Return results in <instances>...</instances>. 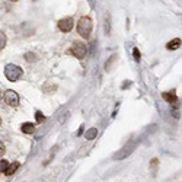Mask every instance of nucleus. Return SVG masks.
I'll use <instances>...</instances> for the list:
<instances>
[{
	"label": "nucleus",
	"mask_w": 182,
	"mask_h": 182,
	"mask_svg": "<svg viewBox=\"0 0 182 182\" xmlns=\"http://www.w3.org/2000/svg\"><path fill=\"white\" fill-rule=\"evenodd\" d=\"M163 99L170 102V104H175L176 101H178V96H176L175 91H170V92H165V93H163Z\"/></svg>",
	"instance_id": "obj_7"
},
{
	"label": "nucleus",
	"mask_w": 182,
	"mask_h": 182,
	"mask_svg": "<svg viewBox=\"0 0 182 182\" xmlns=\"http://www.w3.org/2000/svg\"><path fill=\"white\" fill-rule=\"evenodd\" d=\"M22 69L16 64H6L5 66V76H6L10 82H16L22 77Z\"/></svg>",
	"instance_id": "obj_2"
},
{
	"label": "nucleus",
	"mask_w": 182,
	"mask_h": 182,
	"mask_svg": "<svg viewBox=\"0 0 182 182\" xmlns=\"http://www.w3.org/2000/svg\"><path fill=\"white\" fill-rule=\"evenodd\" d=\"M18 168H19V163H18V162L9 163V166H7V169L5 170V173H6L7 176H10V175H13V173L18 170Z\"/></svg>",
	"instance_id": "obj_9"
},
{
	"label": "nucleus",
	"mask_w": 182,
	"mask_h": 182,
	"mask_svg": "<svg viewBox=\"0 0 182 182\" xmlns=\"http://www.w3.org/2000/svg\"><path fill=\"white\" fill-rule=\"evenodd\" d=\"M179 47H181V38H175L166 44V48H168V50H176V48H179Z\"/></svg>",
	"instance_id": "obj_10"
},
{
	"label": "nucleus",
	"mask_w": 182,
	"mask_h": 182,
	"mask_svg": "<svg viewBox=\"0 0 182 182\" xmlns=\"http://www.w3.org/2000/svg\"><path fill=\"white\" fill-rule=\"evenodd\" d=\"M133 52H134V60H136V61H140V52H138V50H137V48H133Z\"/></svg>",
	"instance_id": "obj_16"
},
{
	"label": "nucleus",
	"mask_w": 182,
	"mask_h": 182,
	"mask_svg": "<svg viewBox=\"0 0 182 182\" xmlns=\"http://www.w3.org/2000/svg\"><path fill=\"white\" fill-rule=\"evenodd\" d=\"M59 28H60V31H63V32H69V31H72L73 29V19L72 18L61 19L59 22Z\"/></svg>",
	"instance_id": "obj_6"
},
{
	"label": "nucleus",
	"mask_w": 182,
	"mask_h": 182,
	"mask_svg": "<svg viewBox=\"0 0 182 182\" xmlns=\"http://www.w3.org/2000/svg\"><path fill=\"white\" fill-rule=\"evenodd\" d=\"M5 102L7 105H10V106H16V105L19 104V96H18V93L15 91H6L5 92Z\"/></svg>",
	"instance_id": "obj_5"
},
{
	"label": "nucleus",
	"mask_w": 182,
	"mask_h": 182,
	"mask_svg": "<svg viewBox=\"0 0 182 182\" xmlns=\"http://www.w3.org/2000/svg\"><path fill=\"white\" fill-rule=\"evenodd\" d=\"M9 166V162L7 160H0V172H5Z\"/></svg>",
	"instance_id": "obj_15"
},
{
	"label": "nucleus",
	"mask_w": 182,
	"mask_h": 182,
	"mask_svg": "<svg viewBox=\"0 0 182 182\" xmlns=\"http://www.w3.org/2000/svg\"><path fill=\"white\" fill-rule=\"evenodd\" d=\"M72 54L79 60H83L87 54V47L83 42H74L72 47Z\"/></svg>",
	"instance_id": "obj_4"
},
{
	"label": "nucleus",
	"mask_w": 182,
	"mask_h": 182,
	"mask_svg": "<svg viewBox=\"0 0 182 182\" xmlns=\"http://www.w3.org/2000/svg\"><path fill=\"white\" fill-rule=\"evenodd\" d=\"M3 155H5V144L0 141V156H3Z\"/></svg>",
	"instance_id": "obj_17"
},
{
	"label": "nucleus",
	"mask_w": 182,
	"mask_h": 182,
	"mask_svg": "<svg viewBox=\"0 0 182 182\" xmlns=\"http://www.w3.org/2000/svg\"><path fill=\"white\" fill-rule=\"evenodd\" d=\"M96 136H98V128H89V130L86 131L85 138L86 140H93Z\"/></svg>",
	"instance_id": "obj_11"
},
{
	"label": "nucleus",
	"mask_w": 182,
	"mask_h": 182,
	"mask_svg": "<svg viewBox=\"0 0 182 182\" xmlns=\"http://www.w3.org/2000/svg\"><path fill=\"white\" fill-rule=\"evenodd\" d=\"M77 32H79L80 37H83V38H89V35H91V32H92V20H91V18L83 16V18L79 19Z\"/></svg>",
	"instance_id": "obj_1"
},
{
	"label": "nucleus",
	"mask_w": 182,
	"mask_h": 182,
	"mask_svg": "<svg viewBox=\"0 0 182 182\" xmlns=\"http://www.w3.org/2000/svg\"><path fill=\"white\" fill-rule=\"evenodd\" d=\"M22 131L25 133V134H32L34 131H35V125H34L32 123H25V124H22Z\"/></svg>",
	"instance_id": "obj_8"
},
{
	"label": "nucleus",
	"mask_w": 182,
	"mask_h": 182,
	"mask_svg": "<svg viewBox=\"0 0 182 182\" xmlns=\"http://www.w3.org/2000/svg\"><path fill=\"white\" fill-rule=\"evenodd\" d=\"M137 144H138L137 140H136V141H130L128 144H125V146H124V147L120 150L118 153H115L114 159H115V160H120V159H125L127 156H130L131 153H133V150L137 147Z\"/></svg>",
	"instance_id": "obj_3"
},
{
	"label": "nucleus",
	"mask_w": 182,
	"mask_h": 182,
	"mask_svg": "<svg viewBox=\"0 0 182 182\" xmlns=\"http://www.w3.org/2000/svg\"><path fill=\"white\" fill-rule=\"evenodd\" d=\"M0 99H2V92H0Z\"/></svg>",
	"instance_id": "obj_18"
},
{
	"label": "nucleus",
	"mask_w": 182,
	"mask_h": 182,
	"mask_svg": "<svg viewBox=\"0 0 182 182\" xmlns=\"http://www.w3.org/2000/svg\"><path fill=\"white\" fill-rule=\"evenodd\" d=\"M35 118H37V121H38V123H44V121H45V117H44V115H42V112H35Z\"/></svg>",
	"instance_id": "obj_14"
},
{
	"label": "nucleus",
	"mask_w": 182,
	"mask_h": 182,
	"mask_svg": "<svg viewBox=\"0 0 182 182\" xmlns=\"http://www.w3.org/2000/svg\"><path fill=\"white\" fill-rule=\"evenodd\" d=\"M0 124H2V120H0Z\"/></svg>",
	"instance_id": "obj_20"
},
{
	"label": "nucleus",
	"mask_w": 182,
	"mask_h": 182,
	"mask_svg": "<svg viewBox=\"0 0 182 182\" xmlns=\"http://www.w3.org/2000/svg\"><path fill=\"white\" fill-rule=\"evenodd\" d=\"M12 2H18V0H12Z\"/></svg>",
	"instance_id": "obj_19"
},
{
	"label": "nucleus",
	"mask_w": 182,
	"mask_h": 182,
	"mask_svg": "<svg viewBox=\"0 0 182 182\" xmlns=\"http://www.w3.org/2000/svg\"><path fill=\"white\" fill-rule=\"evenodd\" d=\"M25 60H26V61L34 63V61H37V55H35L34 52H28V54H25Z\"/></svg>",
	"instance_id": "obj_12"
},
{
	"label": "nucleus",
	"mask_w": 182,
	"mask_h": 182,
	"mask_svg": "<svg viewBox=\"0 0 182 182\" xmlns=\"http://www.w3.org/2000/svg\"><path fill=\"white\" fill-rule=\"evenodd\" d=\"M6 45V35L3 32H0V50H3Z\"/></svg>",
	"instance_id": "obj_13"
}]
</instances>
